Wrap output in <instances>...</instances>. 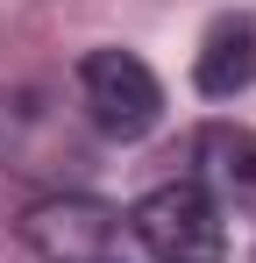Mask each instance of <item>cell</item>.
I'll return each mask as SVG.
<instances>
[{"label": "cell", "instance_id": "1", "mask_svg": "<svg viewBox=\"0 0 256 263\" xmlns=\"http://www.w3.org/2000/svg\"><path fill=\"white\" fill-rule=\"evenodd\" d=\"M128 235L142 242L150 263H221L228 256V220L192 178L157 185L128 206Z\"/></svg>", "mask_w": 256, "mask_h": 263}, {"label": "cell", "instance_id": "4", "mask_svg": "<svg viewBox=\"0 0 256 263\" xmlns=\"http://www.w3.org/2000/svg\"><path fill=\"white\" fill-rule=\"evenodd\" d=\"M192 185L221 206V220L228 214L256 220V128L207 121V128L192 135Z\"/></svg>", "mask_w": 256, "mask_h": 263}, {"label": "cell", "instance_id": "3", "mask_svg": "<svg viewBox=\"0 0 256 263\" xmlns=\"http://www.w3.org/2000/svg\"><path fill=\"white\" fill-rule=\"evenodd\" d=\"M22 242H29L43 263H107L114 242H121V214H114L107 199L57 192V199H36V206L22 214Z\"/></svg>", "mask_w": 256, "mask_h": 263}, {"label": "cell", "instance_id": "5", "mask_svg": "<svg viewBox=\"0 0 256 263\" xmlns=\"http://www.w3.org/2000/svg\"><path fill=\"white\" fill-rule=\"evenodd\" d=\"M256 79V22L249 14H221L207 29V43L192 57V86L207 100H235V92Z\"/></svg>", "mask_w": 256, "mask_h": 263}, {"label": "cell", "instance_id": "2", "mask_svg": "<svg viewBox=\"0 0 256 263\" xmlns=\"http://www.w3.org/2000/svg\"><path fill=\"white\" fill-rule=\"evenodd\" d=\"M79 100L93 114V128L114 135V142H135V135H150L164 121V86L135 50H85L79 57Z\"/></svg>", "mask_w": 256, "mask_h": 263}]
</instances>
